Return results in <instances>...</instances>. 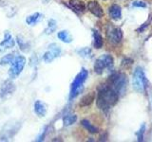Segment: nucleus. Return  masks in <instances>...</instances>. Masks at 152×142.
Segmentation results:
<instances>
[{"instance_id": "obj_1", "label": "nucleus", "mask_w": 152, "mask_h": 142, "mask_svg": "<svg viewBox=\"0 0 152 142\" xmlns=\"http://www.w3.org/2000/svg\"><path fill=\"white\" fill-rule=\"evenodd\" d=\"M119 95L108 84H104L99 88L97 97V106L103 111H107L114 106L119 101Z\"/></svg>"}, {"instance_id": "obj_2", "label": "nucleus", "mask_w": 152, "mask_h": 142, "mask_svg": "<svg viewBox=\"0 0 152 142\" xmlns=\"http://www.w3.org/2000/svg\"><path fill=\"white\" fill-rule=\"evenodd\" d=\"M107 84L112 87L119 95H121L125 93L126 88V76L123 73L113 74L111 77H109Z\"/></svg>"}, {"instance_id": "obj_3", "label": "nucleus", "mask_w": 152, "mask_h": 142, "mask_svg": "<svg viewBox=\"0 0 152 142\" xmlns=\"http://www.w3.org/2000/svg\"><path fill=\"white\" fill-rule=\"evenodd\" d=\"M88 70L83 68L80 71L79 74L76 76L73 83H71V88H70V94H69V99H74L75 97L78 96V94L82 91L83 89V84L86 82V80L88 78Z\"/></svg>"}, {"instance_id": "obj_4", "label": "nucleus", "mask_w": 152, "mask_h": 142, "mask_svg": "<svg viewBox=\"0 0 152 142\" xmlns=\"http://www.w3.org/2000/svg\"><path fill=\"white\" fill-rule=\"evenodd\" d=\"M113 65V58L108 54H104L96 60L94 64V71L97 74H102L106 68Z\"/></svg>"}, {"instance_id": "obj_5", "label": "nucleus", "mask_w": 152, "mask_h": 142, "mask_svg": "<svg viewBox=\"0 0 152 142\" xmlns=\"http://www.w3.org/2000/svg\"><path fill=\"white\" fill-rule=\"evenodd\" d=\"M132 83H133V87H134L136 91L140 92V93H142L145 91V76L144 74V71L142 70L141 67H137L135 69L134 74H133Z\"/></svg>"}, {"instance_id": "obj_6", "label": "nucleus", "mask_w": 152, "mask_h": 142, "mask_svg": "<svg viewBox=\"0 0 152 142\" xmlns=\"http://www.w3.org/2000/svg\"><path fill=\"white\" fill-rule=\"evenodd\" d=\"M26 64V59L23 56H16L12 63V66L9 70V76L12 79L16 78L22 72L24 66Z\"/></svg>"}, {"instance_id": "obj_7", "label": "nucleus", "mask_w": 152, "mask_h": 142, "mask_svg": "<svg viewBox=\"0 0 152 142\" xmlns=\"http://www.w3.org/2000/svg\"><path fill=\"white\" fill-rule=\"evenodd\" d=\"M107 36L108 41L111 44H119L123 39V32L119 28H115L112 26H108L107 28Z\"/></svg>"}, {"instance_id": "obj_8", "label": "nucleus", "mask_w": 152, "mask_h": 142, "mask_svg": "<svg viewBox=\"0 0 152 142\" xmlns=\"http://www.w3.org/2000/svg\"><path fill=\"white\" fill-rule=\"evenodd\" d=\"M19 129V124L18 123H9L3 128V130L0 135V140H9L16 134Z\"/></svg>"}, {"instance_id": "obj_9", "label": "nucleus", "mask_w": 152, "mask_h": 142, "mask_svg": "<svg viewBox=\"0 0 152 142\" xmlns=\"http://www.w3.org/2000/svg\"><path fill=\"white\" fill-rule=\"evenodd\" d=\"M61 54V49L58 45L56 44H51L49 46V50H48L46 53L44 54V59L45 63H51L55 58H57L59 55Z\"/></svg>"}, {"instance_id": "obj_10", "label": "nucleus", "mask_w": 152, "mask_h": 142, "mask_svg": "<svg viewBox=\"0 0 152 142\" xmlns=\"http://www.w3.org/2000/svg\"><path fill=\"white\" fill-rule=\"evenodd\" d=\"M15 91V85L12 82V80H5L2 83L1 87H0V97L3 99L9 98L10 96L14 93Z\"/></svg>"}, {"instance_id": "obj_11", "label": "nucleus", "mask_w": 152, "mask_h": 142, "mask_svg": "<svg viewBox=\"0 0 152 142\" xmlns=\"http://www.w3.org/2000/svg\"><path fill=\"white\" fill-rule=\"evenodd\" d=\"M14 45H15V42H14L12 36L9 31H7L5 33L4 40L0 43V52H4L5 50L12 49L14 46Z\"/></svg>"}, {"instance_id": "obj_12", "label": "nucleus", "mask_w": 152, "mask_h": 142, "mask_svg": "<svg viewBox=\"0 0 152 142\" xmlns=\"http://www.w3.org/2000/svg\"><path fill=\"white\" fill-rule=\"evenodd\" d=\"M88 11L91 12L93 15H95L98 18H101L104 15V11L97 1H89L88 4Z\"/></svg>"}, {"instance_id": "obj_13", "label": "nucleus", "mask_w": 152, "mask_h": 142, "mask_svg": "<svg viewBox=\"0 0 152 142\" xmlns=\"http://www.w3.org/2000/svg\"><path fill=\"white\" fill-rule=\"evenodd\" d=\"M69 6L73 9L75 12H84L86 9V5L83 1L81 0H69Z\"/></svg>"}, {"instance_id": "obj_14", "label": "nucleus", "mask_w": 152, "mask_h": 142, "mask_svg": "<svg viewBox=\"0 0 152 142\" xmlns=\"http://www.w3.org/2000/svg\"><path fill=\"white\" fill-rule=\"evenodd\" d=\"M34 112L39 117H43L47 114V106L41 101H36L34 102Z\"/></svg>"}, {"instance_id": "obj_15", "label": "nucleus", "mask_w": 152, "mask_h": 142, "mask_svg": "<svg viewBox=\"0 0 152 142\" xmlns=\"http://www.w3.org/2000/svg\"><path fill=\"white\" fill-rule=\"evenodd\" d=\"M109 15L112 19L114 20H119L121 17H122V9H121V7L118 6V5L114 4L112 6H110L109 8Z\"/></svg>"}, {"instance_id": "obj_16", "label": "nucleus", "mask_w": 152, "mask_h": 142, "mask_svg": "<svg viewBox=\"0 0 152 142\" xmlns=\"http://www.w3.org/2000/svg\"><path fill=\"white\" fill-rule=\"evenodd\" d=\"M94 99H95V94L93 92L91 93H89L88 95H86V96H84L82 98V99H81V101L79 103V105L81 107H86V106H88L90 105L93 101H94Z\"/></svg>"}, {"instance_id": "obj_17", "label": "nucleus", "mask_w": 152, "mask_h": 142, "mask_svg": "<svg viewBox=\"0 0 152 142\" xmlns=\"http://www.w3.org/2000/svg\"><path fill=\"white\" fill-rule=\"evenodd\" d=\"M41 19H42V14L39 13V12H35V13L31 14V15L28 16L26 18V22H27L28 25L34 26L41 20Z\"/></svg>"}, {"instance_id": "obj_18", "label": "nucleus", "mask_w": 152, "mask_h": 142, "mask_svg": "<svg viewBox=\"0 0 152 142\" xmlns=\"http://www.w3.org/2000/svg\"><path fill=\"white\" fill-rule=\"evenodd\" d=\"M57 37H58L59 39L64 43H70L71 41H72V36H71L70 33L66 30L59 31L58 34H57Z\"/></svg>"}, {"instance_id": "obj_19", "label": "nucleus", "mask_w": 152, "mask_h": 142, "mask_svg": "<svg viewBox=\"0 0 152 142\" xmlns=\"http://www.w3.org/2000/svg\"><path fill=\"white\" fill-rule=\"evenodd\" d=\"M93 37H94V46L96 49H101L104 44L101 34L97 30H93Z\"/></svg>"}, {"instance_id": "obj_20", "label": "nucleus", "mask_w": 152, "mask_h": 142, "mask_svg": "<svg viewBox=\"0 0 152 142\" xmlns=\"http://www.w3.org/2000/svg\"><path fill=\"white\" fill-rule=\"evenodd\" d=\"M82 125H83L89 133H91V134H96V133H98V128H97V127H95V126H93L88 120H82Z\"/></svg>"}, {"instance_id": "obj_21", "label": "nucleus", "mask_w": 152, "mask_h": 142, "mask_svg": "<svg viewBox=\"0 0 152 142\" xmlns=\"http://www.w3.org/2000/svg\"><path fill=\"white\" fill-rule=\"evenodd\" d=\"M15 59V56H14V54H7L5 55L3 58H1V60H0V64L1 65H6V64H12V63L13 62V60Z\"/></svg>"}, {"instance_id": "obj_22", "label": "nucleus", "mask_w": 152, "mask_h": 142, "mask_svg": "<svg viewBox=\"0 0 152 142\" xmlns=\"http://www.w3.org/2000/svg\"><path fill=\"white\" fill-rule=\"evenodd\" d=\"M76 120H77V117L75 115H68V116H65L63 118V122L65 126L72 125L73 123L76 122Z\"/></svg>"}, {"instance_id": "obj_23", "label": "nucleus", "mask_w": 152, "mask_h": 142, "mask_svg": "<svg viewBox=\"0 0 152 142\" xmlns=\"http://www.w3.org/2000/svg\"><path fill=\"white\" fill-rule=\"evenodd\" d=\"M56 28H57L56 21L53 20V19H50L49 21V25H48L47 28L45 30V33L46 34H51L52 32H54L56 30Z\"/></svg>"}, {"instance_id": "obj_24", "label": "nucleus", "mask_w": 152, "mask_h": 142, "mask_svg": "<svg viewBox=\"0 0 152 142\" xmlns=\"http://www.w3.org/2000/svg\"><path fill=\"white\" fill-rule=\"evenodd\" d=\"M17 42H18V45H19V46H20V49L22 50H24V51L28 50V43L25 42V40H24L22 37L18 36L17 37Z\"/></svg>"}, {"instance_id": "obj_25", "label": "nucleus", "mask_w": 152, "mask_h": 142, "mask_svg": "<svg viewBox=\"0 0 152 142\" xmlns=\"http://www.w3.org/2000/svg\"><path fill=\"white\" fill-rule=\"evenodd\" d=\"M78 53L81 55V56H83V57H90L91 56V50H90L89 49H81L78 51Z\"/></svg>"}, {"instance_id": "obj_26", "label": "nucleus", "mask_w": 152, "mask_h": 142, "mask_svg": "<svg viewBox=\"0 0 152 142\" xmlns=\"http://www.w3.org/2000/svg\"><path fill=\"white\" fill-rule=\"evenodd\" d=\"M144 132H145V125H142V128L140 129V132L137 134L138 137H139V140H142V133H144Z\"/></svg>"}, {"instance_id": "obj_27", "label": "nucleus", "mask_w": 152, "mask_h": 142, "mask_svg": "<svg viewBox=\"0 0 152 142\" xmlns=\"http://www.w3.org/2000/svg\"><path fill=\"white\" fill-rule=\"evenodd\" d=\"M133 6L135 7H145V3L142 1H135L133 3Z\"/></svg>"}]
</instances>
